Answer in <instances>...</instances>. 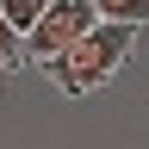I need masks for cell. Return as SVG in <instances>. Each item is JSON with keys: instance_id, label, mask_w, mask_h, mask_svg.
Returning a JSON list of instances; mask_svg holds the SVG:
<instances>
[{"instance_id": "7a4b0ae2", "label": "cell", "mask_w": 149, "mask_h": 149, "mask_svg": "<svg viewBox=\"0 0 149 149\" xmlns=\"http://www.w3.org/2000/svg\"><path fill=\"white\" fill-rule=\"evenodd\" d=\"M93 25H100L93 0H50V13L37 19V31L25 37V56H31L37 68H44V62H56L62 50H74V44H81Z\"/></svg>"}, {"instance_id": "6da1fadb", "label": "cell", "mask_w": 149, "mask_h": 149, "mask_svg": "<svg viewBox=\"0 0 149 149\" xmlns=\"http://www.w3.org/2000/svg\"><path fill=\"white\" fill-rule=\"evenodd\" d=\"M130 50H137V25H106L100 19L74 50H62L56 62H44V74L68 93V100H93V93L130 62Z\"/></svg>"}, {"instance_id": "3957f363", "label": "cell", "mask_w": 149, "mask_h": 149, "mask_svg": "<svg viewBox=\"0 0 149 149\" xmlns=\"http://www.w3.org/2000/svg\"><path fill=\"white\" fill-rule=\"evenodd\" d=\"M93 13L106 19V25H149V0H93Z\"/></svg>"}, {"instance_id": "5b68a950", "label": "cell", "mask_w": 149, "mask_h": 149, "mask_svg": "<svg viewBox=\"0 0 149 149\" xmlns=\"http://www.w3.org/2000/svg\"><path fill=\"white\" fill-rule=\"evenodd\" d=\"M31 56H25V37H19L6 25V13H0V74H13V68H25Z\"/></svg>"}, {"instance_id": "277c9868", "label": "cell", "mask_w": 149, "mask_h": 149, "mask_svg": "<svg viewBox=\"0 0 149 149\" xmlns=\"http://www.w3.org/2000/svg\"><path fill=\"white\" fill-rule=\"evenodd\" d=\"M0 13H6V25H13L19 37H31V31H37V19L50 13V0H0Z\"/></svg>"}]
</instances>
